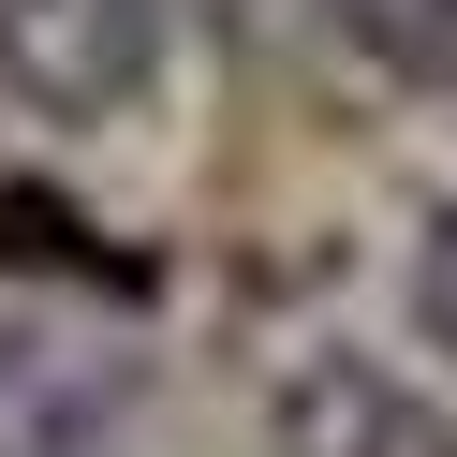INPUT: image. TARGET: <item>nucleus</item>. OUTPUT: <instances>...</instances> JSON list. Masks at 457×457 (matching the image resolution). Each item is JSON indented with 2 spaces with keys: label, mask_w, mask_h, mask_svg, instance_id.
Segmentation results:
<instances>
[{
  "label": "nucleus",
  "mask_w": 457,
  "mask_h": 457,
  "mask_svg": "<svg viewBox=\"0 0 457 457\" xmlns=\"http://www.w3.org/2000/svg\"><path fill=\"white\" fill-rule=\"evenodd\" d=\"M162 30H178V0H0V104L89 133L119 104H148Z\"/></svg>",
  "instance_id": "obj_1"
},
{
  "label": "nucleus",
  "mask_w": 457,
  "mask_h": 457,
  "mask_svg": "<svg viewBox=\"0 0 457 457\" xmlns=\"http://www.w3.org/2000/svg\"><path fill=\"white\" fill-rule=\"evenodd\" d=\"M133 369L74 325H0V457H119Z\"/></svg>",
  "instance_id": "obj_2"
},
{
  "label": "nucleus",
  "mask_w": 457,
  "mask_h": 457,
  "mask_svg": "<svg viewBox=\"0 0 457 457\" xmlns=\"http://www.w3.org/2000/svg\"><path fill=\"white\" fill-rule=\"evenodd\" d=\"M266 443H280V457H457V428L428 413L398 369H369V354H310L295 384H280Z\"/></svg>",
  "instance_id": "obj_3"
},
{
  "label": "nucleus",
  "mask_w": 457,
  "mask_h": 457,
  "mask_svg": "<svg viewBox=\"0 0 457 457\" xmlns=\"http://www.w3.org/2000/svg\"><path fill=\"white\" fill-rule=\"evenodd\" d=\"M339 30H354L369 74H398V89L457 104V0H339Z\"/></svg>",
  "instance_id": "obj_4"
},
{
  "label": "nucleus",
  "mask_w": 457,
  "mask_h": 457,
  "mask_svg": "<svg viewBox=\"0 0 457 457\" xmlns=\"http://www.w3.org/2000/svg\"><path fill=\"white\" fill-rule=\"evenodd\" d=\"M413 325L443 339V369H457V207L428 221V237H413Z\"/></svg>",
  "instance_id": "obj_5"
}]
</instances>
